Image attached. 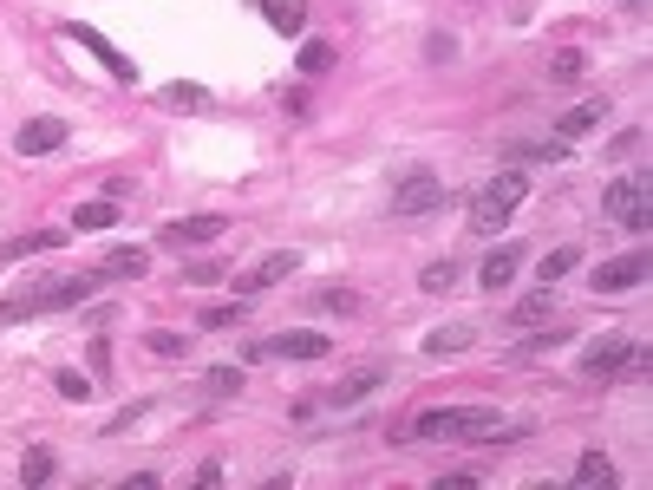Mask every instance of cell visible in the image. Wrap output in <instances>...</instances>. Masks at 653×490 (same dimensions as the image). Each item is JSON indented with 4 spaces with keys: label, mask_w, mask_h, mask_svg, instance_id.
Returning a JSON list of instances; mask_svg holds the SVG:
<instances>
[{
    "label": "cell",
    "mask_w": 653,
    "mask_h": 490,
    "mask_svg": "<svg viewBox=\"0 0 653 490\" xmlns=\"http://www.w3.org/2000/svg\"><path fill=\"white\" fill-rule=\"evenodd\" d=\"M497 432H503L497 406H431L412 425H399L392 445H490Z\"/></svg>",
    "instance_id": "cell-1"
},
{
    "label": "cell",
    "mask_w": 653,
    "mask_h": 490,
    "mask_svg": "<svg viewBox=\"0 0 653 490\" xmlns=\"http://www.w3.org/2000/svg\"><path fill=\"white\" fill-rule=\"evenodd\" d=\"M523 196H529V177H523V164L497 170V177H490L484 190H477V203H471V229H477V236H503Z\"/></svg>",
    "instance_id": "cell-2"
},
{
    "label": "cell",
    "mask_w": 653,
    "mask_h": 490,
    "mask_svg": "<svg viewBox=\"0 0 653 490\" xmlns=\"http://www.w3.org/2000/svg\"><path fill=\"white\" fill-rule=\"evenodd\" d=\"M647 366V353H640V340L634 334H601L595 347L582 353V379H621V373H640Z\"/></svg>",
    "instance_id": "cell-3"
},
{
    "label": "cell",
    "mask_w": 653,
    "mask_h": 490,
    "mask_svg": "<svg viewBox=\"0 0 653 490\" xmlns=\"http://www.w3.org/2000/svg\"><path fill=\"white\" fill-rule=\"evenodd\" d=\"M601 210H608L621 229L647 236V229H653V190H647V177H614L608 190H601Z\"/></svg>",
    "instance_id": "cell-4"
},
{
    "label": "cell",
    "mask_w": 653,
    "mask_h": 490,
    "mask_svg": "<svg viewBox=\"0 0 653 490\" xmlns=\"http://www.w3.org/2000/svg\"><path fill=\"white\" fill-rule=\"evenodd\" d=\"M288 275H301V249H268L262 262H249L236 281H229V288H236L242 301H255V294H268L275 281H288Z\"/></svg>",
    "instance_id": "cell-5"
},
{
    "label": "cell",
    "mask_w": 653,
    "mask_h": 490,
    "mask_svg": "<svg viewBox=\"0 0 653 490\" xmlns=\"http://www.w3.org/2000/svg\"><path fill=\"white\" fill-rule=\"evenodd\" d=\"M392 210H399V216H431V210H445V183L431 177V170H405L399 190H392Z\"/></svg>",
    "instance_id": "cell-6"
},
{
    "label": "cell",
    "mask_w": 653,
    "mask_h": 490,
    "mask_svg": "<svg viewBox=\"0 0 653 490\" xmlns=\"http://www.w3.org/2000/svg\"><path fill=\"white\" fill-rule=\"evenodd\" d=\"M46 301H53V275H40V281H14V288L0 294V321L20 327V321H33V314H53Z\"/></svg>",
    "instance_id": "cell-7"
},
{
    "label": "cell",
    "mask_w": 653,
    "mask_h": 490,
    "mask_svg": "<svg viewBox=\"0 0 653 490\" xmlns=\"http://www.w3.org/2000/svg\"><path fill=\"white\" fill-rule=\"evenodd\" d=\"M647 281V249H627V255H608V262L588 275V288L595 294H627V288H640Z\"/></svg>",
    "instance_id": "cell-8"
},
{
    "label": "cell",
    "mask_w": 653,
    "mask_h": 490,
    "mask_svg": "<svg viewBox=\"0 0 653 490\" xmlns=\"http://www.w3.org/2000/svg\"><path fill=\"white\" fill-rule=\"evenodd\" d=\"M223 229H229V216H177V223L157 229V242H164V249H209Z\"/></svg>",
    "instance_id": "cell-9"
},
{
    "label": "cell",
    "mask_w": 653,
    "mask_h": 490,
    "mask_svg": "<svg viewBox=\"0 0 653 490\" xmlns=\"http://www.w3.org/2000/svg\"><path fill=\"white\" fill-rule=\"evenodd\" d=\"M556 308H562V294L549 288V281H536L529 294H516V301H510V334H529V327L556 321Z\"/></svg>",
    "instance_id": "cell-10"
},
{
    "label": "cell",
    "mask_w": 653,
    "mask_h": 490,
    "mask_svg": "<svg viewBox=\"0 0 653 490\" xmlns=\"http://www.w3.org/2000/svg\"><path fill=\"white\" fill-rule=\"evenodd\" d=\"M59 144H66V118H33V125L14 131L20 157H46V151H59Z\"/></svg>",
    "instance_id": "cell-11"
},
{
    "label": "cell",
    "mask_w": 653,
    "mask_h": 490,
    "mask_svg": "<svg viewBox=\"0 0 653 490\" xmlns=\"http://www.w3.org/2000/svg\"><path fill=\"white\" fill-rule=\"evenodd\" d=\"M327 347H334L327 334H314V327H294V334H275V340H268V360H320Z\"/></svg>",
    "instance_id": "cell-12"
},
{
    "label": "cell",
    "mask_w": 653,
    "mask_h": 490,
    "mask_svg": "<svg viewBox=\"0 0 653 490\" xmlns=\"http://www.w3.org/2000/svg\"><path fill=\"white\" fill-rule=\"evenodd\" d=\"M105 281H151V249H105L98 255Z\"/></svg>",
    "instance_id": "cell-13"
},
{
    "label": "cell",
    "mask_w": 653,
    "mask_h": 490,
    "mask_svg": "<svg viewBox=\"0 0 653 490\" xmlns=\"http://www.w3.org/2000/svg\"><path fill=\"white\" fill-rule=\"evenodd\" d=\"M105 288V275H98V268H85V275H53V301H46V308H79V301H92V294Z\"/></svg>",
    "instance_id": "cell-14"
},
{
    "label": "cell",
    "mask_w": 653,
    "mask_h": 490,
    "mask_svg": "<svg viewBox=\"0 0 653 490\" xmlns=\"http://www.w3.org/2000/svg\"><path fill=\"white\" fill-rule=\"evenodd\" d=\"M516 268H523V249H516V242H497V249L484 255V268H477V288H510Z\"/></svg>",
    "instance_id": "cell-15"
},
{
    "label": "cell",
    "mask_w": 653,
    "mask_h": 490,
    "mask_svg": "<svg viewBox=\"0 0 653 490\" xmlns=\"http://www.w3.org/2000/svg\"><path fill=\"white\" fill-rule=\"evenodd\" d=\"M379 386H386V373H379V366H360V373H347L340 386H327V406H360V399H373Z\"/></svg>",
    "instance_id": "cell-16"
},
{
    "label": "cell",
    "mask_w": 653,
    "mask_h": 490,
    "mask_svg": "<svg viewBox=\"0 0 653 490\" xmlns=\"http://www.w3.org/2000/svg\"><path fill=\"white\" fill-rule=\"evenodd\" d=\"M601 118H608V105H601V98H582V105H569V112L556 118V138H562V144H575V138H588Z\"/></svg>",
    "instance_id": "cell-17"
},
{
    "label": "cell",
    "mask_w": 653,
    "mask_h": 490,
    "mask_svg": "<svg viewBox=\"0 0 653 490\" xmlns=\"http://www.w3.org/2000/svg\"><path fill=\"white\" fill-rule=\"evenodd\" d=\"M575 484L582 490H621V471H614L608 451H582V458H575Z\"/></svg>",
    "instance_id": "cell-18"
},
{
    "label": "cell",
    "mask_w": 653,
    "mask_h": 490,
    "mask_svg": "<svg viewBox=\"0 0 653 490\" xmlns=\"http://www.w3.org/2000/svg\"><path fill=\"white\" fill-rule=\"evenodd\" d=\"M471 340H477L471 321H445V327H431V334H425V353H431V360H451V353H464Z\"/></svg>",
    "instance_id": "cell-19"
},
{
    "label": "cell",
    "mask_w": 653,
    "mask_h": 490,
    "mask_svg": "<svg viewBox=\"0 0 653 490\" xmlns=\"http://www.w3.org/2000/svg\"><path fill=\"white\" fill-rule=\"evenodd\" d=\"M196 386H203L209 399H236V392L249 386V366H209V373L196 379Z\"/></svg>",
    "instance_id": "cell-20"
},
{
    "label": "cell",
    "mask_w": 653,
    "mask_h": 490,
    "mask_svg": "<svg viewBox=\"0 0 653 490\" xmlns=\"http://www.w3.org/2000/svg\"><path fill=\"white\" fill-rule=\"evenodd\" d=\"M157 105H164V112H209V92H203V85H190V79H177V85L157 92Z\"/></svg>",
    "instance_id": "cell-21"
},
{
    "label": "cell",
    "mask_w": 653,
    "mask_h": 490,
    "mask_svg": "<svg viewBox=\"0 0 653 490\" xmlns=\"http://www.w3.org/2000/svg\"><path fill=\"white\" fill-rule=\"evenodd\" d=\"M53 471H59V458L46 445H33V451H20V484L27 490H40V484H53Z\"/></svg>",
    "instance_id": "cell-22"
},
{
    "label": "cell",
    "mask_w": 653,
    "mask_h": 490,
    "mask_svg": "<svg viewBox=\"0 0 653 490\" xmlns=\"http://www.w3.org/2000/svg\"><path fill=\"white\" fill-rule=\"evenodd\" d=\"M575 268H582V249H569V242H562V249H549V255H542L536 281H549V288H556V281H569Z\"/></svg>",
    "instance_id": "cell-23"
},
{
    "label": "cell",
    "mask_w": 653,
    "mask_h": 490,
    "mask_svg": "<svg viewBox=\"0 0 653 490\" xmlns=\"http://www.w3.org/2000/svg\"><path fill=\"white\" fill-rule=\"evenodd\" d=\"M582 72H588V53H582V46H556V53H549V79H556V85H575Z\"/></svg>",
    "instance_id": "cell-24"
},
{
    "label": "cell",
    "mask_w": 653,
    "mask_h": 490,
    "mask_svg": "<svg viewBox=\"0 0 653 490\" xmlns=\"http://www.w3.org/2000/svg\"><path fill=\"white\" fill-rule=\"evenodd\" d=\"M255 7H262V14H268V27H275V33H288V40H301V7H294V0H255Z\"/></svg>",
    "instance_id": "cell-25"
},
{
    "label": "cell",
    "mask_w": 653,
    "mask_h": 490,
    "mask_svg": "<svg viewBox=\"0 0 653 490\" xmlns=\"http://www.w3.org/2000/svg\"><path fill=\"white\" fill-rule=\"evenodd\" d=\"M562 157H569V144H562V138H536V144H516L510 164H562Z\"/></svg>",
    "instance_id": "cell-26"
},
{
    "label": "cell",
    "mask_w": 653,
    "mask_h": 490,
    "mask_svg": "<svg viewBox=\"0 0 653 490\" xmlns=\"http://www.w3.org/2000/svg\"><path fill=\"white\" fill-rule=\"evenodd\" d=\"M59 242H66V229H27V236L7 242V255L20 262V255H46V249H59Z\"/></svg>",
    "instance_id": "cell-27"
},
{
    "label": "cell",
    "mask_w": 653,
    "mask_h": 490,
    "mask_svg": "<svg viewBox=\"0 0 653 490\" xmlns=\"http://www.w3.org/2000/svg\"><path fill=\"white\" fill-rule=\"evenodd\" d=\"M112 223H118L112 196H98V203H79V210H72V229H112Z\"/></svg>",
    "instance_id": "cell-28"
},
{
    "label": "cell",
    "mask_w": 653,
    "mask_h": 490,
    "mask_svg": "<svg viewBox=\"0 0 653 490\" xmlns=\"http://www.w3.org/2000/svg\"><path fill=\"white\" fill-rule=\"evenodd\" d=\"M72 40H85V46H92V53H98V59H105V66H112V79H125V85H131V79H138V72H131V59H125V53H112V46L98 40V33H85V27H72Z\"/></svg>",
    "instance_id": "cell-29"
},
{
    "label": "cell",
    "mask_w": 653,
    "mask_h": 490,
    "mask_svg": "<svg viewBox=\"0 0 653 490\" xmlns=\"http://www.w3.org/2000/svg\"><path fill=\"white\" fill-rule=\"evenodd\" d=\"M144 347H151L157 360H183V353H190V334H177V327H151Z\"/></svg>",
    "instance_id": "cell-30"
},
{
    "label": "cell",
    "mask_w": 653,
    "mask_h": 490,
    "mask_svg": "<svg viewBox=\"0 0 653 490\" xmlns=\"http://www.w3.org/2000/svg\"><path fill=\"white\" fill-rule=\"evenodd\" d=\"M242 321H249V308H242V301H223V308H203L196 327H203V334H223V327H242Z\"/></svg>",
    "instance_id": "cell-31"
},
{
    "label": "cell",
    "mask_w": 653,
    "mask_h": 490,
    "mask_svg": "<svg viewBox=\"0 0 653 490\" xmlns=\"http://www.w3.org/2000/svg\"><path fill=\"white\" fill-rule=\"evenodd\" d=\"M314 308L320 314H353V308H360V294H353V288H314Z\"/></svg>",
    "instance_id": "cell-32"
},
{
    "label": "cell",
    "mask_w": 653,
    "mask_h": 490,
    "mask_svg": "<svg viewBox=\"0 0 653 490\" xmlns=\"http://www.w3.org/2000/svg\"><path fill=\"white\" fill-rule=\"evenodd\" d=\"M418 288H425V294H451V288H458V262H431L425 275H418Z\"/></svg>",
    "instance_id": "cell-33"
},
{
    "label": "cell",
    "mask_w": 653,
    "mask_h": 490,
    "mask_svg": "<svg viewBox=\"0 0 653 490\" xmlns=\"http://www.w3.org/2000/svg\"><path fill=\"white\" fill-rule=\"evenodd\" d=\"M301 72L314 79V72H334V46L327 40H301Z\"/></svg>",
    "instance_id": "cell-34"
},
{
    "label": "cell",
    "mask_w": 653,
    "mask_h": 490,
    "mask_svg": "<svg viewBox=\"0 0 653 490\" xmlns=\"http://www.w3.org/2000/svg\"><path fill=\"white\" fill-rule=\"evenodd\" d=\"M53 386H59V399H72V406H79V399H92V379H85V373H53Z\"/></svg>",
    "instance_id": "cell-35"
},
{
    "label": "cell",
    "mask_w": 653,
    "mask_h": 490,
    "mask_svg": "<svg viewBox=\"0 0 653 490\" xmlns=\"http://www.w3.org/2000/svg\"><path fill=\"white\" fill-rule=\"evenodd\" d=\"M144 412H151V399H131V406H118V412H112V425H105V438H118L125 425H138Z\"/></svg>",
    "instance_id": "cell-36"
},
{
    "label": "cell",
    "mask_w": 653,
    "mask_h": 490,
    "mask_svg": "<svg viewBox=\"0 0 653 490\" xmlns=\"http://www.w3.org/2000/svg\"><path fill=\"white\" fill-rule=\"evenodd\" d=\"M183 281H190V288H203V281H223V262H183Z\"/></svg>",
    "instance_id": "cell-37"
},
{
    "label": "cell",
    "mask_w": 653,
    "mask_h": 490,
    "mask_svg": "<svg viewBox=\"0 0 653 490\" xmlns=\"http://www.w3.org/2000/svg\"><path fill=\"white\" fill-rule=\"evenodd\" d=\"M425 59H431V66H451V59H458V40H451V33H431Z\"/></svg>",
    "instance_id": "cell-38"
},
{
    "label": "cell",
    "mask_w": 653,
    "mask_h": 490,
    "mask_svg": "<svg viewBox=\"0 0 653 490\" xmlns=\"http://www.w3.org/2000/svg\"><path fill=\"white\" fill-rule=\"evenodd\" d=\"M92 379H112V347L105 340H92Z\"/></svg>",
    "instance_id": "cell-39"
},
{
    "label": "cell",
    "mask_w": 653,
    "mask_h": 490,
    "mask_svg": "<svg viewBox=\"0 0 653 490\" xmlns=\"http://www.w3.org/2000/svg\"><path fill=\"white\" fill-rule=\"evenodd\" d=\"M268 360V340H242V360L236 366H262Z\"/></svg>",
    "instance_id": "cell-40"
},
{
    "label": "cell",
    "mask_w": 653,
    "mask_h": 490,
    "mask_svg": "<svg viewBox=\"0 0 653 490\" xmlns=\"http://www.w3.org/2000/svg\"><path fill=\"white\" fill-rule=\"evenodd\" d=\"M7 262H14V255H7V242H0V268H7Z\"/></svg>",
    "instance_id": "cell-41"
}]
</instances>
